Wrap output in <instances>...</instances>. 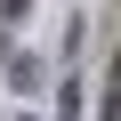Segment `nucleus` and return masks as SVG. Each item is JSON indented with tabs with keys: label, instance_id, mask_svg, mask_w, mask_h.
<instances>
[{
	"label": "nucleus",
	"instance_id": "obj_2",
	"mask_svg": "<svg viewBox=\"0 0 121 121\" xmlns=\"http://www.w3.org/2000/svg\"><path fill=\"white\" fill-rule=\"evenodd\" d=\"M24 8H32V0H0V32H8V24H24Z\"/></svg>",
	"mask_w": 121,
	"mask_h": 121
},
{
	"label": "nucleus",
	"instance_id": "obj_1",
	"mask_svg": "<svg viewBox=\"0 0 121 121\" xmlns=\"http://www.w3.org/2000/svg\"><path fill=\"white\" fill-rule=\"evenodd\" d=\"M0 73H8V81H16L24 97L40 89V65H32V56H24V48H8V32H0Z\"/></svg>",
	"mask_w": 121,
	"mask_h": 121
}]
</instances>
